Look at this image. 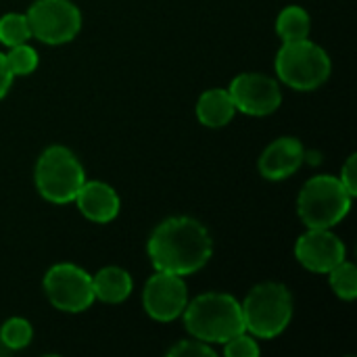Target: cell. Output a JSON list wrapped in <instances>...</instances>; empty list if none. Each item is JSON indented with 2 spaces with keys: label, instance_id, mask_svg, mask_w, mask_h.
Returning <instances> with one entry per match:
<instances>
[{
  "label": "cell",
  "instance_id": "24",
  "mask_svg": "<svg viewBox=\"0 0 357 357\" xmlns=\"http://www.w3.org/2000/svg\"><path fill=\"white\" fill-rule=\"evenodd\" d=\"M13 79H15V75H13V71L8 69L6 56L0 52V98H4V96H6V92L10 90Z\"/></svg>",
  "mask_w": 357,
  "mask_h": 357
},
{
  "label": "cell",
  "instance_id": "21",
  "mask_svg": "<svg viewBox=\"0 0 357 357\" xmlns=\"http://www.w3.org/2000/svg\"><path fill=\"white\" fill-rule=\"evenodd\" d=\"M259 354H261V349H259L255 337L249 335L247 331L224 343V356L226 357H257Z\"/></svg>",
  "mask_w": 357,
  "mask_h": 357
},
{
  "label": "cell",
  "instance_id": "7",
  "mask_svg": "<svg viewBox=\"0 0 357 357\" xmlns=\"http://www.w3.org/2000/svg\"><path fill=\"white\" fill-rule=\"evenodd\" d=\"M25 17L31 38L50 46L71 42L82 27V13L71 0H36Z\"/></svg>",
  "mask_w": 357,
  "mask_h": 357
},
{
  "label": "cell",
  "instance_id": "19",
  "mask_svg": "<svg viewBox=\"0 0 357 357\" xmlns=\"http://www.w3.org/2000/svg\"><path fill=\"white\" fill-rule=\"evenodd\" d=\"M33 328L25 318H8L0 328V341L8 349H23L31 343Z\"/></svg>",
  "mask_w": 357,
  "mask_h": 357
},
{
  "label": "cell",
  "instance_id": "20",
  "mask_svg": "<svg viewBox=\"0 0 357 357\" xmlns=\"http://www.w3.org/2000/svg\"><path fill=\"white\" fill-rule=\"evenodd\" d=\"M6 56V63H8V69L13 71V75H29L36 71L38 67V52L33 46H29L27 42L25 44H17V46H10L8 54Z\"/></svg>",
  "mask_w": 357,
  "mask_h": 357
},
{
  "label": "cell",
  "instance_id": "17",
  "mask_svg": "<svg viewBox=\"0 0 357 357\" xmlns=\"http://www.w3.org/2000/svg\"><path fill=\"white\" fill-rule=\"evenodd\" d=\"M331 287L335 291L337 297L345 299V301H354L357 297V270L356 266L347 259H343L341 264H337L331 272Z\"/></svg>",
  "mask_w": 357,
  "mask_h": 357
},
{
  "label": "cell",
  "instance_id": "22",
  "mask_svg": "<svg viewBox=\"0 0 357 357\" xmlns=\"http://www.w3.org/2000/svg\"><path fill=\"white\" fill-rule=\"evenodd\" d=\"M169 357H215V351L211 349L209 343H203L199 339L192 337V341H180L178 345H174L169 351Z\"/></svg>",
  "mask_w": 357,
  "mask_h": 357
},
{
  "label": "cell",
  "instance_id": "9",
  "mask_svg": "<svg viewBox=\"0 0 357 357\" xmlns=\"http://www.w3.org/2000/svg\"><path fill=\"white\" fill-rule=\"evenodd\" d=\"M228 92L236 111L253 117L270 115L282 102V92L278 82L266 73H253V71L241 73L232 79Z\"/></svg>",
  "mask_w": 357,
  "mask_h": 357
},
{
  "label": "cell",
  "instance_id": "15",
  "mask_svg": "<svg viewBox=\"0 0 357 357\" xmlns=\"http://www.w3.org/2000/svg\"><path fill=\"white\" fill-rule=\"evenodd\" d=\"M92 287H94V297L102 303H121L130 297L134 282L132 276L117 266H109L98 270L92 276Z\"/></svg>",
  "mask_w": 357,
  "mask_h": 357
},
{
  "label": "cell",
  "instance_id": "3",
  "mask_svg": "<svg viewBox=\"0 0 357 357\" xmlns=\"http://www.w3.org/2000/svg\"><path fill=\"white\" fill-rule=\"evenodd\" d=\"M241 310L249 335L255 339H274L291 324L293 297L280 282H261L249 291Z\"/></svg>",
  "mask_w": 357,
  "mask_h": 357
},
{
  "label": "cell",
  "instance_id": "16",
  "mask_svg": "<svg viewBox=\"0 0 357 357\" xmlns=\"http://www.w3.org/2000/svg\"><path fill=\"white\" fill-rule=\"evenodd\" d=\"M312 29V19L305 8L291 4L284 6L276 19V33L282 38V42H293V40H305Z\"/></svg>",
  "mask_w": 357,
  "mask_h": 357
},
{
  "label": "cell",
  "instance_id": "12",
  "mask_svg": "<svg viewBox=\"0 0 357 357\" xmlns=\"http://www.w3.org/2000/svg\"><path fill=\"white\" fill-rule=\"evenodd\" d=\"M305 159V149L301 140L293 136H282L266 146V151L259 157V174L266 180L278 182L284 178H291Z\"/></svg>",
  "mask_w": 357,
  "mask_h": 357
},
{
  "label": "cell",
  "instance_id": "14",
  "mask_svg": "<svg viewBox=\"0 0 357 357\" xmlns=\"http://www.w3.org/2000/svg\"><path fill=\"white\" fill-rule=\"evenodd\" d=\"M236 107L230 92L224 88H211L203 92L197 100V117L207 128H224L232 121Z\"/></svg>",
  "mask_w": 357,
  "mask_h": 357
},
{
  "label": "cell",
  "instance_id": "6",
  "mask_svg": "<svg viewBox=\"0 0 357 357\" xmlns=\"http://www.w3.org/2000/svg\"><path fill=\"white\" fill-rule=\"evenodd\" d=\"M33 180L38 192L56 205L71 203L86 182L84 167L79 159L67 146H48L33 169Z\"/></svg>",
  "mask_w": 357,
  "mask_h": 357
},
{
  "label": "cell",
  "instance_id": "1",
  "mask_svg": "<svg viewBox=\"0 0 357 357\" xmlns=\"http://www.w3.org/2000/svg\"><path fill=\"white\" fill-rule=\"evenodd\" d=\"M146 253L157 272L190 276L211 259L213 241L199 220L178 215L167 218L153 230Z\"/></svg>",
  "mask_w": 357,
  "mask_h": 357
},
{
  "label": "cell",
  "instance_id": "10",
  "mask_svg": "<svg viewBox=\"0 0 357 357\" xmlns=\"http://www.w3.org/2000/svg\"><path fill=\"white\" fill-rule=\"evenodd\" d=\"M186 303H188V289L184 276L157 272L146 280L142 291V305L153 320L172 322L182 316Z\"/></svg>",
  "mask_w": 357,
  "mask_h": 357
},
{
  "label": "cell",
  "instance_id": "11",
  "mask_svg": "<svg viewBox=\"0 0 357 357\" xmlns=\"http://www.w3.org/2000/svg\"><path fill=\"white\" fill-rule=\"evenodd\" d=\"M295 257L305 270L328 274L345 259V245L331 228H307L295 243Z\"/></svg>",
  "mask_w": 357,
  "mask_h": 357
},
{
  "label": "cell",
  "instance_id": "13",
  "mask_svg": "<svg viewBox=\"0 0 357 357\" xmlns=\"http://www.w3.org/2000/svg\"><path fill=\"white\" fill-rule=\"evenodd\" d=\"M75 205L94 224H109L117 218L119 213V197L117 192L98 180L84 182L82 188L75 195Z\"/></svg>",
  "mask_w": 357,
  "mask_h": 357
},
{
  "label": "cell",
  "instance_id": "4",
  "mask_svg": "<svg viewBox=\"0 0 357 357\" xmlns=\"http://www.w3.org/2000/svg\"><path fill=\"white\" fill-rule=\"evenodd\" d=\"M354 197L335 176L310 178L297 199V211L307 228H333L345 220Z\"/></svg>",
  "mask_w": 357,
  "mask_h": 357
},
{
  "label": "cell",
  "instance_id": "2",
  "mask_svg": "<svg viewBox=\"0 0 357 357\" xmlns=\"http://www.w3.org/2000/svg\"><path fill=\"white\" fill-rule=\"evenodd\" d=\"M182 316L190 337L209 345H224L245 333L241 303L228 293H203L186 303Z\"/></svg>",
  "mask_w": 357,
  "mask_h": 357
},
{
  "label": "cell",
  "instance_id": "8",
  "mask_svg": "<svg viewBox=\"0 0 357 357\" xmlns=\"http://www.w3.org/2000/svg\"><path fill=\"white\" fill-rule=\"evenodd\" d=\"M44 291L48 301L67 314H79L96 301L92 276L73 264H56L44 274Z\"/></svg>",
  "mask_w": 357,
  "mask_h": 357
},
{
  "label": "cell",
  "instance_id": "23",
  "mask_svg": "<svg viewBox=\"0 0 357 357\" xmlns=\"http://www.w3.org/2000/svg\"><path fill=\"white\" fill-rule=\"evenodd\" d=\"M343 186L349 190L351 197L357 195V155H349V159L345 161L343 169H341V178Z\"/></svg>",
  "mask_w": 357,
  "mask_h": 357
},
{
  "label": "cell",
  "instance_id": "18",
  "mask_svg": "<svg viewBox=\"0 0 357 357\" xmlns=\"http://www.w3.org/2000/svg\"><path fill=\"white\" fill-rule=\"evenodd\" d=\"M31 38V29L27 23V17L21 13H6L0 17V42L4 46H17L25 44Z\"/></svg>",
  "mask_w": 357,
  "mask_h": 357
},
{
  "label": "cell",
  "instance_id": "5",
  "mask_svg": "<svg viewBox=\"0 0 357 357\" xmlns=\"http://www.w3.org/2000/svg\"><path fill=\"white\" fill-rule=\"evenodd\" d=\"M331 71L333 63L328 52L307 38L282 42L276 52V73L293 90H316L331 77Z\"/></svg>",
  "mask_w": 357,
  "mask_h": 357
}]
</instances>
